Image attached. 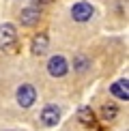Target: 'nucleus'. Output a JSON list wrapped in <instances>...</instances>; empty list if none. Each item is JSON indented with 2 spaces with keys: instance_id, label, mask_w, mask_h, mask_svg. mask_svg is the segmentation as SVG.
Returning a JSON list of instances; mask_svg holds the SVG:
<instances>
[{
  "instance_id": "obj_1",
  "label": "nucleus",
  "mask_w": 129,
  "mask_h": 131,
  "mask_svg": "<svg viewBox=\"0 0 129 131\" xmlns=\"http://www.w3.org/2000/svg\"><path fill=\"white\" fill-rule=\"evenodd\" d=\"M93 15H95V7L90 2H75L73 7H71V17L75 21H80V24L88 21Z\"/></svg>"
},
{
  "instance_id": "obj_2",
  "label": "nucleus",
  "mask_w": 129,
  "mask_h": 131,
  "mask_svg": "<svg viewBox=\"0 0 129 131\" xmlns=\"http://www.w3.org/2000/svg\"><path fill=\"white\" fill-rule=\"evenodd\" d=\"M67 71H69V64L64 60V56H52L47 60V73L52 78H62V75H67Z\"/></svg>"
},
{
  "instance_id": "obj_3",
  "label": "nucleus",
  "mask_w": 129,
  "mask_h": 131,
  "mask_svg": "<svg viewBox=\"0 0 129 131\" xmlns=\"http://www.w3.org/2000/svg\"><path fill=\"white\" fill-rule=\"evenodd\" d=\"M17 41V30H15L13 24H2L0 26V47L2 50H9L13 47V43Z\"/></svg>"
},
{
  "instance_id": "obj_4",
  "label": "nucleus",
  "mask_w": 129,
  "mask_h": 131,
  "mask_svg": "<svg viewBox=\"0 0 129 131\" xmlns=\"http://www.w3.org/2000/svg\"><path fill=\"white\" fill-rule=\"evenodd\" d=\"M35 99H37V90L32 84H22L17 88V103L22 107H30L35 103Z\"/></svg>"
},
{
  "instance_id": "obj_5",
  "label": "nucleus",
  "mask_w": 129,
  "mask_h": 131,
  "mask_svg": "<svg viewBox=\"0 0 129 131\" xmlns=\"http://www.w3.org/2000/svg\"><path fill=\"white\" fill-rule=\"evenodd\" d=\"M58 121H60V110L56 105H45L41 110V123L45 127H54Z\"/></svg>"
},
{
  "instance_id": "obj_6",
  "label": "nucleus",
  "mask_w": 129,
  "mask_h": 131,
  "mask_svg": "<svg viewBox=\"0 0 129 131\" xmlns=\"http://www.w3.org/2000/svg\"><path fill=\"white\" fill-rule=\"evenodd\" d=\"M39 17H41V9L39 7H26L24 11H22V15H19V21L24 26H35L37 21H39Z\"/></svg>"
},
{
  "instance_id": "obj_7",
  "label": "nucleus",
  "mask_w": 129,
  "mask_h": 131,
  "mask_svg": "<svg viewBox=\"0 0 129 131\" xmlns=\"http://www.w3.org/2000/svg\"><path fill=\"white\" fill-rule=\"evenodd\" d=\"M47 47H50V39H47L45 32H41V35H37L35 39H32L30 50H32V54H35V56H41V54H45V52H47Z\"/></svg>"
},
{
  "instance_id": "obj_8",
  "label": "nucleus",
  "mask_w": 129,
  "mask_h": 131,
  "mask_svg": "<svg viewBox=\"0 0 129 131\" xmlns=\"http://www.w3.org/2000/svg\"><path fill=\"white\" fill-rule=\"evenodd\" d=\"M110 92L116 97V99L127 101V99H129V82H127V78H125V80H118V82H114V84L110 86Z\"/></svg>"
},
{
  "instance_id": "obj_9",
  "label": "nucleus",
  "mask_w": 129,
  "mask_h": 131,
  "mask_svg": "<svg viewBox=\"0 0 129 131\" xmlns=\"http://www.w3.org/2000/svg\"><path fill=\"white\" fill-rule=\"evenodd\" d=\"M78 118H80L82 125H86V127H93L95 125V114H93V110H90L88 105H82L78 110Z\"/></svg>"
},
{
  "instance_id": "obj_10",
  "label": "nucleus",
  "mask_w": 129,
  "mask_h": 131,
  "mask_svg": "<svg viewBox=\"0 0 129 131\" xmlns=\"http://www.w3.org/2000/svg\"><path fill=\"white\" fill-rule=\"evenodd\" d=\"M88 67H90V60L84 56V54H78V56L73 58V69L75 71H86Z\"/></svg>"
},
{
  "instance_id": "obj_11",
  "label": "nucleus",
  "mask_w": 129,
  "mask_h": 131,
  "mask_svg": "<svg viewBox=\"0 0 129 131\" xmlns=\"http://www.w3.org/2000/svg\"><path fill=\"white\" fill-rule=\"evenodd\" d=\"M118 114V110H116V105H103V110H101V116L105 118V121H112Z\"/></svg>"
}]
</instances>
